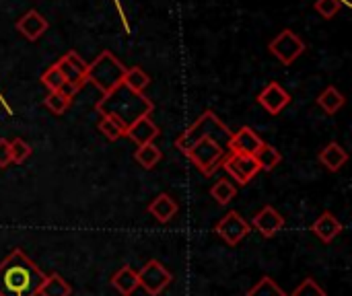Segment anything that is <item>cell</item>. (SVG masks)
<instances>
[{"label":"cell","instance_id":"18","mask_svg":"<svg viewBox=\"0 0 352 296\" xmlns=\"http://www.w3.org/2000/svg\"><path fill=\"white\" fill-rule=\"evenodd\" d=\"M344 103H346V99H344V95L336 89V87H326L322 93H320V97H318V105L328 113V115H336L342 107H344Z\"/></svg>","mask_w":352,"mask_h":296},{"label":"cell","instance_id":"11","mask_svg":"<svg viewBox=\"0 0 352 296\" xmlns=\"http://www.w3.org/2000/svg\"><path fill=\"white\" fill-rule=\"evenodd\" d=\"M250 227H254L262 237L270 239V237H274V235L285 227V216H283L276 208L264 206V208L254 216V220H252Z\"/></svg>","mask_w":352,"mask_h":296},{"label":"cell","instance_id":"31","mask_svg":"<svg viewBox=\"0 0 352 296\" xmlns=\"http://www.w3.org/2000/svg\"><path fill=\"white\" fill-rule=\"evenodd\" d=\"M56 64H58L60 72L64 74V80H66V82H76V84H85V82H87V80H85V76H82L80 72H76V70H74V68H72L64 58H60Z\"/></svg>","mask_w":352,"mask_h":296},{"label":"cell","instance_id":"17","mask_svg":"<svg viewBox=\"0 0 352 296\" xmlns=\"http://www.w3.org/2000/svg\"><path fill=\"white\" fill-rule=\"evenodd\" d=\"M111 286L122 296H130L138 288V272H134L130 266L120 268L113 276H111Z\"/></svg>","mask_w":352,"mask_h":296},{"label":"cell","instance_id":"24","mask_svg":"<svg viewBox=\"0 0 352 296\" xmlns=\"http://www.w3.org/2000/svg\"><path fill=\"white\" fill-rule=\"evenodd\" d=\"M210 196L214 198L217 204L227 206L231 204V200L237 196V185L229 179H219L212 187H210Z\"/></svg>","mask_w":352,"mask_h":296},{"label":"cell","instance_id":"23","mask_svg":"<svg viewBox=\"0 0 352 296\" xmlns=\"http://www.w3.org/2000/svg\"><path fill=\"white\" fill-rule=\"evenodd\" d=\"M254 159H256V163H258L260 171H272V169H276V167L280 165L283 155L278 152V148H276V146H272V144H266V142H264V144L258 148V152L254 155Z\"/></svg>","mask_w":352,"mask_h":296},{"label":"cell","instance_id":"25","mask_svg":"<svg viewBox=\"0 0 352 296\" xmlns=\"http://www.w3.org/2000/svg\"><path fill=\"white\" fill-rule=\"evenodd\" d=\"M245 296H287V293L270 276H264L262 280H258V284H254L248 291Z\"/></svg>","mask_w":352,"mask_h":296},{"label":"cell","instance_id":"7","mask_svg":"<svg viewBox=\"0 0 352 296\" xmlns=\"http://www.w3.org/2000/svg\"><path fill=\"white\" fill-rule=\"evenodd\" d=\"M221 167L237 181V185H248L260 173V167L254 157L237 155V152L225 155V159L221 161Z\"/></svg>","mask_w":352,"mask_h":296},{"label":"cell","instance_id":"22","mask_svg":"<svg viewBox=\"0 0 352 296\" xmlns=\"http://www.w3.org/2000/svg\"><path fill=\"white\" fill-rule=\"evenodd\" d=\"M163 159L161 148L155 142L148 144H140L134 152V161L142 167V169H155L159 165V161Z\"/></svg>","mask_w":352,"mask_h":296},{"label":"cell","instance_id":"13","mask_svg":"<svg viewBox=\"0 0 352 296\" xmlns=\"http://www.w3.org/2000/svg\"><path fill=\"white\" fill-rule=\"evenodd\" d=\"M161 134L159 126L153 124V119L148 115H142L138 119H134L128 128H126V136L136 142L138 146L140 144H148V142H155V138Z\"/></svg>","mask_w":352,"mask_h":296},{"label":"cell","instance_id":"19","mask_svg":"<svg viewBox=\"0 0 352 296\" xmlns=\"http://www.w3.org/2000/svg\"><path fill=\"white\" fill-rule=\"evenodd\" d=\"M72 295V286L60 276V274H50L45 276V280L41 282L37 296H70Z\"/></svg>","mask_w":352,"mask_h":296},{"label":"cell","instance_id":"10","mask_svg":"<svg viewBox=\"0 0 352 296\" xmlns=\"http://www.w3.org/2000/svg\"><path fill=\"white\" fill-rule=\"evenodd\" d=\"M258 103H260L270 115H278V113L291 103V95H289L276 80H272V82H268V84L260 91Z\"/></svg>","mask_w":352,"mask_h":296},{"label":"cell","instance_id":"15","mask_svg":"<svg viewBox=\"0 0 352 296\" xmlns=\"http://www.w3.org/2000/svg\"><path fill=\"white\" fill-rule=\"evenodd\" d=\"M146 210H148V214H151L153 218H157L161 225H167V223H171V220L175 218L179 206H177V202H175L169 194H159V196L148 204Z\"/></svg>","mask_w":352,"mask_h":296},{"label":"cell","instance_id":"4","mask_svg":"<svg viewBox=\"0 0 352 296\" xmlns=\"http://www.w3.org/2000/svg\"><path fill=\"white\" fill-rule=\"evenodd\" d=\"M225 146H221L214 138H204L198 144H194L186 157L196 165V169L204 175V177H212L214 171L221 167V161L225 159Z\"/></svg>","mask_w":352,"mask_h":296},{"label":"cell","instance_id":"21","mask_svg":"<svg viewBox=\"0 0 352 296\" xmlns=\"http://www.w3.org/2000/svg\"><path fill=\"white\" fill-rule=\"evenodd\" d=\"M148 82H151V78H148V74H146L140 66L126 68L124 78H122V84H124L128 91L136 93V95H142V93H144V89L148 87Z\"/></svg>","mask_w":352,"mask_h":296},{"label":"cell","instance_id":"8","mask_svg":"<svg viewBox=\"0 0 352 296\" xmlns=\"http://www.w3.org/2000/svg\"><path fill=\"white\" fill-rule=\"evenodd\" d=\"M217 235L229 245V247H237L248 235H250V231H252V227H250V223L239 214V212H235V210H231V212H227L219 223H217Z\"/></svg>","mask_w":352,"mask_h":296},{"label":"cell","instance_id":"6","mask_svg":"<svg viewBox=\"0 0 352 296\" xmlns=\"http://www.w3.org/2000/svg\"><path fill=\"white\" fill-rule=\"evenodd\" d=\"M173 282L171 272L157 260H151L138 272V286H142L148 296H159Z\"/></svg>","mask_w":352,"mask_h":296},{"label":"cell","instance_id":"28","mask_svg":"<svg viewBox=\"0 0 352 296\" xmlns=\"http://www.w3.org/2000/svg\"><path fill=\"white\" fill-rule=\"evenodd\" d=\"M8 144H10V159L14 165H23V161L31 157V146L23 138H12L8 140Z\"/></svg>","mask_w":352,"mask_h":296},{"label":"cell","instance_id":"33","mask_svg":"<svg viewBox=\"0 0 352 296\" xmlns=\"http://www.w3.org/2000/svg\"><path fill=\"white\" fill-rule=\"evenodd\" d=\"M8 165H12L10 159V144L6 138H0V169H6Z\"/></svg>","mask_w":352,"mask_h":296},{"label":"cell","instance_id":"5","mask_svg":"<svg viewBox=\"0 0 352 296\" xmlns=\"http://www.w3.org/2000/svg\"><path fill=\"white\" fill-rule=\"evenodd\" d=\"M270 54L285 66H291L305 49V41L293 31V29H283L270 43H268Z\"/></svg>","mask_w":352,"mask_h":296},{"label":"cell","instance_id":"1","mask_svg":"<svg viewBox=\"0 0 352 296\" xmlns=\"http://www.w3.org/2000/svg\"><path fill=\"white\" fill-rule=\"evenodd\" d=\"M43 280L45 274L23 249L0 262V296H37Z\"/></svg>","mask_w":352,"mask_h":296},{"label":"cell","instance_id":"29","mask_svg":"<svg viewBox=\"0 0 352 296\" xmlns=\"http://www.w3.org/2000/svg\"><path fill=\"white\" fill-rule=\"evenodd\" d=\"M314 8L320 16L324 19H334L338 14V10L342 8V0H316Z\"/></svg>","mask_w":352,"mask_h":296},{"label":"cell","instance_id":"26","mask_svg":"<svg viewBox=\"0 0 352 296\" xmlns=\"http://www.w3.org/2000/svg\"><path fill=\"white\" fill-rule=\"evenodd\" d=\"M43 103H45V107H47L54 115H62V113L70 107L72 99H68L62 91H54V93H47V97L43 99Z\"/></svg>","mask_w":352,"mask_h":296},{"label":"cell","instance_id":"27","mask_svg":"<svg viewBox=\"0 0 352 296\" xmlns=\"http://www.w3.org/2000/svg\"><path fill=\"white\" fill-rule=\"evenodd\" d=\"M41 82H43V87L50 91V93H54V91H60L62 87H64V74L60 72V68H58V64H52L43 74H41Z\"/></svg>","mask_w":352,"mask_h":296},{"label":"cell","instance_id":"30","mask_svg":"<svg viewBox=\"0 0 352 296\" xmlns=\"http://www.w3.org/2000/svg\"><path fill=\"white\" fill-rule=\"evenodd\" d=\"M291 296H328L326 295V291L314 280V278H305L293 293Z\"/></svg>","mask_w":352,"mask_h":296},{"label":"cell","instance_id":"9","mask_svg":"<svg viewBox=\"0 0 352 296\" xmlns=\"http://www.w3.org/2000/svg\"><path fill=\"white\" fill-rule=\"evenodd\" d=\"M262 144H264V140L258 136V132H254L250 126H243L237 132H231V138L227 142V148H229V152L254 157Z\"/></svg>","mask_w":352,"mask_h":296},{"label":"cell","instance_id":"12","mask_svg":"<svg viewBox=\"0 0 352 296\" xmlns=\"http://www.w3.org/2000/svg\"><path fill=\"white\" fill-rule=\"evenodd\" d=\"M47 27L50 23L39 10H27L23 16L16 19V31L29 41H37L47 31Z\"/></svg>","mask_w":352,"mask_h":296},{"label":"cell","instance_id":"20","mask_svg":"<svg viewBox=\"0 0 352 296\" xmlns=\"http://www.w3.org/2000/svg\"><path fill=\"white\" fill-rule=\"evenodd\" d=\"M97 128H99V132H101L107 140L116 142L118 138L126 136V128H128V126H126L120 117H116V115L101 113V119H99Z\"/></svg>","mask_w":352,"mask_h":296},{"label":"cell","instance_id":"32","mask_svg":"<svg viewBox=\"0 0 352 296\" xmlns=\"http://www.w3.org/2000/svg\"><path fill=\"white\" fill-rule=\"evenodd\" d=\"M62 58H64V60H66V62H68V64H70V66H72V68H74L76 72H80L82 76L87 74V68H89V64H87V62H85V60L80 58V54H78V52L70 49V52H66V54H64Z\"/></svg>","mask_w":352,"mask_h":296},{"label":"cell","instance_id":"3","mask_svg":"<svg viewBox=\"0 0 352 296\" xmlns=\"http://www.w3.org/2000/svg\"><path fill=\"white\" fill-rule=\"evenodd\" d=\"M126 66L111 54V52H101L87 68L85 80L93 82L103 97H107L109 93H113L118 87H122V78H124Z\"/></svg>","mask_w":352,"mask_h":296},{"label":"cell","instance_id":"2","mask_svg":"<svg viewBox=\"0 0 352 296\" xmlns=\"http://www.w3.org/2000/svg\"><path fill=\"white\" fill-rule=\"evenodd\" d=\"M204 138H214L221 146L227 148V142L231 138V130L217 117L214 111L206 109L177 140H175V146L179 148V152H188L194 144H198L200 140Z\"/></svg>","mask_w":352,"mask_h":296},{"label":"cell","instance_id":"14","mask_svg":"<svg viewBox=\"0 0 352 296\" xmlns=\"http://www.w3.org/2000/svg\"><path fill=\"white\" fill-rule=\"evenodd\" d=\"M311 233H314L320 241L332 243V241L342 233V223H340L330 210H326V212L320 214V218L311 225Z\"/></svg>","mask_w":352,"mask_h":296},{"label":"cell","instance_id":"16","mask_svg":"<svg viewBox=\"0 0 352 296\" xmlns=\"http://www.w3.org/2000/svg\"><path fill=\"white\" fill-rule=\"evenodd\" d=\"M320 163L328 169V171H332V173H336V171H340L344 165H346V161H349V152L338 144V142H330V144H326L322 150H320Z\"/></svg>","mask_w":352,"mask_h":296}]
</instances>
